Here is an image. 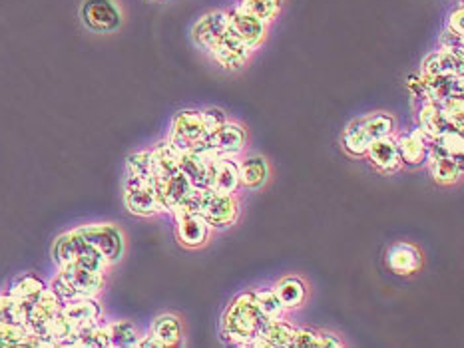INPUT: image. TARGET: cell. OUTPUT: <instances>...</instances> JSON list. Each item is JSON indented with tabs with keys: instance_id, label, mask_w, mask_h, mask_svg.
<instances>
[{
	"instance_id": "24",
	"label": "cell",
	"mask_w": 464,
	"mask_h": 348,
	"mask_svg": "<svg viewBox=\"0 0 464 348\" xmlns=\"http://www.w3.org/2000/svg\"><path fill=\"white\" fill-rule=\"evenodd\" d=\"M171 134L184 137L191 144L206 137L208 134L204 129V122H201V112H196V109H181V112L176 114L174 124H171Z\"/></svg>"
},
{
	"instance_id": "17",
	"label": "cell",
	"mask_w": 464,
	"mask_h": 348,
	"mask_svg": "<svg viewBox=\"0 0 464 348\" xmlns=\"http://www.w3.org/2000/svg\"><path fill=\"white\" fill-rule=\"evenodd\" d=\"M179 241L188 247H201L209 237V225L199 213H179L176 215Z\"/></svg>"
},
{
	"instance_id": "32",
	"label": "cell",
	"mask_w": 464,
	"mask_h": 348,
	"mask_svg": "<svg viewBox=\"0 0 464 348\" xmlns=\"http://www.w3.org/2000/svg\"><path fill=\"white\" fill-rule=\"evenodd\" d=\"M152 334L161 346H174L181 338V326L174 315H160L152 324Z\"/></svg>"
},
{
	"instance_id": "7",
	"label": "cell",
	"mask_w": 464,
	"mask_h": 348,
	"mask_svg": "<svg viewBox=\"0 0 464 348\" xmlns=\"http://www.w3.org/2000/svg\"><path fill=\"white\" fill-rule=\"evenodd\" d=\"M124 199H126L128 212L138 217H152L156 213L164 212L158 202L154 182H150V179L128 177Z\"/></svg>"
},
{
	"instance_id": "26",
	"label": "cell",
	"mask_w": 464,
	"mask_h": 348,
	"mask_svg": "<svg viewBox=\"0 0 464 348\" xmlns=\"http://www.w3.org/2000/svg\"><path fill=\"white\" fill-rule=\"evenodd\" d=\"M178 165H179V172L184 174L189 183L194 187H208V174H209V167L208 164L201 159L194 149H189V152L184 154H178Z\"/></svg>"
},
{
	"instance_id": "16",
	"label": "cell",
	"mask_w": 464,
	"mask_h": 348,
	"mask_svg": "<svg viewBox=\"0 0 464 348\" xmlns=\"http://www.w3.org/2000/svg\"><path fill=\"white\" fill-rule=\"evenodd\" d=\"M371 162L375 164L381 172H397V169L402 165V159H401V154H399V146L395 139H391V136H385L381 139H375L365 152Z\"/></svg>"
},
{
	"instance_id": "30",
	"label": "cell",
	"mask_w": 464,
	"mask_h": 348,
	"mask_svg": "<svg viewBox=\"0 0 464 348\" xmlns=\"http://www.w3.org/2000/svg\"><path fill=\"white\" fill-rule=\"evenodd\" d=\"M267 164L264 157H249L239 164V185L259 187L267 179Z\"/></svg>"
},
{
	"instance_id": "21",
	"label": "cell",
	"mask_w": 464,
	"mask_h": 348,
	"mask_svg": "<svg viewBox=\"0 0 464 348\" xmlns=\"http://www.w3.org/2000/svg\"><path fill=\"white\" fill-rule=\"evenodd\" d=\"M150 154H152L154 183L168 182L171 175H176L179 172L178 152L168 142L158 144L154 149H150Z\"/></svg>"
},
{
	"instance_id": "45",
	"label": "cell",
	"mask_w": 464,
	"mask_h": 348,
	"mask_svg": "<svg viewBox=\"0 0 464 348\" xmlns=\"http://www.w3.org/2000/svg\"><path fill=\"white\" fill-rule=\"evenodd\" d=\"M136 346H140V348H164L152 333H150L146 338H142V341H138Z\"/></svg>"
},
{
	"instance_id": "36",
	"label": "cell",
	"mask_w": 464,
	"mask_h": 348,
	"mask_svg": "<svg viewBox=\"0 0 464 348\" xmlns=\"http://www.w3.org/2000/svg\"><path fill=\"white\" fill-rule=\"evenodd\" d=\"M0 324H24L23 308L8 293L0 295Z\"/></svg>"
},
{
	"instance_id": "14",
	"label": "cell",
	"mask_w": 464,
	"mask_h": 348,
	"mask_svg": "<svg viewBox=\"0 0 464 348\" xmlns=\"http://www.w3.org/2000/svg\"><path fill=\"white\" fill-rule=\"evenodd\" d=\"M422 84H425V96L429 102L442 104L449 98L462 96V76H427L420 74Z\"/></svg>"
},
{
	"instance_id": "22",
	"label": "cell",
	"mask_w": 464,
	"mask_h": 348,
	"mask_svg": "<svg viewBox=\"0 0 464 348\" xmlns=\"http://www.w3.org/2000/svg\"><path fill=\"white\" fill-rule=\"evenodd\" d=\"M419 122H420V129L425 132L429 137H437L442 136L447 132H455V126H452L447 116L442 114V109L439 104L435 102H429L425 99V104L420 108V114H419ZM460 132V129H459Z\"/></svg>"
},
{
	"instance_id": "27",
	"label": "cell",
	"mask_w": 464,
	"mask_h": 348,
	"mask_svg": "<svg viewBox=\"0 0 464 348\" xmlns=\"http://www.w3.org/2000/svg\"><path fill=\"white\" fill-rule=\"evenodd\" d=\"M74 346H80V348H108L110 346L108 323H102V318H100V321L78 326Z\"/></svg>"
},
{
	"instance_id": "1",
	"label": "cell",
	"mask_w": 464,
	"mask_h": 348,
	"mask_svg": "<svg viewBox=\"0 0 464 348\" xmlns=\"http://www.w3.org/2000/svg\"><path fill=\"white\" fill-rule=\"evenodd\" d=\"M267 321L269 318L261 313L254 293H244L226 311L224 334L229 336V341L236 344L254 346Z\"/></svg>"
},
{
	"instance_id": "41",
	"label": "cell",
	"mask_w": 464,
	"mask_h": 348,
	"mask_svg": "<svg viewBox=\"0 0 464 348\" xmlns=\"http://www.w3.org/2000/svg\"><path fill=\"white\" fill-rule=\"evenodd\" d=\"M295 348H323L321 333L309 331V328H297V336L294 341Z\"/></svg>"
},
{
	"instance_id": "43",
	"label": "cell",
	"mask_w": 464,
	"mask_h": 348,
	"mask_svg": "<svg viewBox=\"0 0 464 348\" xmlns=\"http://www.w3.org/2000/svg\"><path fill=\"white\" fill-rule=\"evenodd\" d=\"M449 30H452L455 34H464V10L459 8L455 13L450 14V23H449Z\"/></svg>"
},
{
	"instance_id": "23",
	"label": "cell",
	"mask_w": 464,
	"mask_h": 348,
	"mask_svg": "<svg viewBox=\"0 0 464 348\" xmlns=\"http://www.w3.org/2000/svg\"><path fill=\"white\" fill-rule=\"evenodd\" d=\"M422 74H427V76H447V74L462 76V54L440 48L439 52L430 54L427 58Z\"/></svg>"
},
{
	"instance_id": "34",
	"label": "cell",
	"mask_w": 464,
	"mask_h": 348,
	"mask_svg": "<svg viewBox=\"0 0 464 348\" xmlns=\"http://www.w3.org/2000/svg\"><path fill=\"white\" fill-rule=\"evenodd\" d=\"M128 169V177H136V179H150L154 182V167H152V154L150 152H138L128 157L126 162Z\"/></svg>"
},
{
	"instance_id": "11",
	"label": "cell",
	"mask_w": 464,
	"mask_h": 348,
	"mask_svg": "<svg viewBox=\"0 0 464 348\" xmlns=\"http://www.w3.org/2000/svg\"><path fill=\"white\" fill-rule=\"evenodd\" d=\"M246 129L237 124H224L214 134L206 136L208 146L214 149L219 157H236L246 146Z\"/></svg>"
},
{
	"instance_id": "39",
	"label": "cell",
	"mask_w": 464,
	"mask_h": 348,
	"mask_svg": "<svg viewBox=\"0 0 464 348\" xmlns=\"http://www.w3.org/2000/svg\"><path fill=\"white\" fill-rule=\"evenodd\" d=\"M439 106L442 109V114L447 116L449 122L462 132V126H464V102H462V96L449 98V99H445V102L439 104Z\"/></svg>"
},
{
	"instance_id": "18",
	"label": "cell",
	"mask_w": 464,
	"mask_h": 348,
	"mask_svg": "<svg viewBox=\"0 0 464 348\" xmlns=\"http://www.w3.org/2000/svg\"><path fill=\"white\" fill-rule=\"evenodd\" d=\"M387 263H389L392 273L412 275L420 268L422 255L417 247H412L409 243H397L389 249Z\"/></svg>"
},
{
	"instance_id": "25",
	"label": "cell",
	"mask_w": 464,
	"mask_h": 348,
	"mask_svg": "<svg viewBox=\"0 0 464 348\" xmlns=\"http://www.w3.org/2000/svg\"><path fill=\"white\" fill-rule=\"evenodd\" d=\"M44 288H46V285H44L43 278H38L36 275L28 273V275H23V277H16L6 293L10 296H14L23 306H28V305H33L36 298L44 293Z\"/></svg>"
},
{
	"instance_id": "19",
	"label": "cell",
	"mask_w": 464,
	"mask_h": 348,
	"mask_svg": "<svg viewBox=\"0 0 464 348\" xmlns=\"http://www.w3.org/2000/svg\"><path fill=\"white\" fill-rule=\"evenodd\" d=\"M397 146L402 164L417 165L429 155V136L420 127L412 129L407 136H401L397 139Z\"/></svg>"
},
{
	"instance_id": "20",
	"label": "cell",
	"mask_w": 464,
	"mask_h": 348,
	"mask_svg": "<svg viewBox=\"0 0 464 348\" xmlns=\"http://www.w3.org/2000/svg\"><path fill=\"white\" fill-rule=\"evenodd\" d=\"M63 313L76 326H82L102 318V305L96 301V296H80V298H74V301L64 303Z\"/></svg>"
},
{
	"instance_id": "29",
	"label": "cell",
	"mask_w": 464,
	"mask_h": 348,
	"mask_svg": "<svg viewBox=\"0 0 464 348\" xmlns=\"http://www.w3.org/2000/svg\"><path fill=\"white\" fill-rule=\"evenodd\" d=\"M430 175L439 183H455L462 175V157H430Z\"/></svg>"
},
{
	"instance_id": "4",
	"label": "cell",
	"mask_w": 464,
	"mask_h": 348,
	"mask_svg": "<svg viewBox=\"0 0 464 348\" xmlns=\"http://www.w3.org/2000/svg\"><path fill=\"white\" fill-rule=\"evenodd\" d=\"M392 127H395V122H392V118L387 114L361 118L345 129L343 144H345V149L353 155H362L375 139L391 136Z\"/></svg>"
},
{
	"instance_id": "31",
	"label": "cell",
	"mask_w": 464,
	"mask_h": 348,
	"mask_svg": "<svg viewBox=\"0 0 464 348\" xmlns=\"http://www.w3.org/2000/svg\"><path fill=\"white\" fill-rule=\"evenodd\" d=\"M274 291L285 308H297L305 301V285L295 277H287L284 281H279Z\"/></svg>"
},
{
	"instance_id": "28",
	"label": "cell",
	"mask_w": 464,
	"mask_h": 348,
	"mask_svg": "<svg viewBox=\"0 0 464 348\" xmlns=\"http://www.w3.org/2000/svg\"><path fill=\"white\" fill-rule=\"evenodd\" d=\"M462 132L455 129V132H447L437 137H429V157H462Z\"/></svg>"
},
{
	"instance_id": "38",
	"label": "cell",
	"mask_w": 464,
	"mask_h": 348,
	"mask_svg": "<svg viewBox=\"0 0 464 348\" xmlns=\"http://www.w3.org/2000/svg\"><path fill=\"white\" fill-rule=\"evenodd\" d=\"M28 328L24 324H0V348L23 346Z\"/></svg>"
},
{
	"instance_id": "15",
	"label": "cell",
	"mask_w": 464,
	"mask_h": 348,
	"mask_svg": "<svg viewBox=\"0 0 464 348\" xmlns=\"http://www.w3.org/2000/svg\"><path fill=\"white\" fill-rule=\"evenodd\" d=\"M297 336V328L294 324L285 323L284 318H271L266 323L264 331H261L259 338L254 343V346H267V348H287L294 346V341Z\"/></svg>"
},
{
	"instance_id": "42",
	"label": "cell",
	"mask_w": 464,
	"mask_h": 348,
	"mask_svg": "<svg viewBox=\"0 0 464 348\" xmlns=\"http://www.w3.org/2000/svg\"><path fill=\"white\" fill-rule=\"evenodd\" d=\"M440 44L445 50H452V52L462 54V36L455 34L452 30H447L445 36L440 38Z\"/></svg>"
},
{
	"instance_id": "35",
	"label": "cell",
	"mask_w": 464,
	"mask_h": 348,
	"mask_svg": "<svg viewBox=\"0 0 464 348\" xmlns=\"http://www.w3.org/2000/svg\"><path fill=\"white\" fill-rule=\"evenodd\" d=\"M239 6H244L251 14L264 20V23H271L279 14L281 0H241Z\"/></svg>"
},
{
	"instance_id": "3",
	"label": "cell",
	"mask_w": 464,
	"mask_h": 348,
	"mask_svg": "<svg viewBox=\"0 0 464 348\" xmlns=\"http://www.w3.org/2000/svg\"><path fill=\"white\" fill-rule=\"evenodd\" d=\"M53 255L58 267L78 265L96 273H104L110 267L108 259L100 253L94 245H90L86 239L76 231V229L56 239Z\"/></svg>"
},
{
	"instance_id": "37",
	"label": "cell",
	"mask_w": 464,
	"mask_h": 348,
	"mask_svg": "<svg viewBox=\"0 0 464 348\" xmlns=\"http://www.w3.org/2000/svg\"><path fill=\"white\" fill-rule=\"evenodd\" d=\"M254 296H256L257 306L261 308V313H264L269 318V321H271V318L284 316L285 306H284V303L279 301V296H277L276 291H257V293H254Z\"/></svg>"
},
{
	"instance_id": "44",
	"label": "cell",
	"mask_w": 464,
	"mask_h": 348,
	"mask_svg": "<svg viewBox=\"0 0 464 348\" xmlns=\"http://www.w3.org/2000/svg\"><path fill=\"white\" fill-rule=\"evenodd\" d=\"M321 344H323V348H325V346H333V348L343 346L339 338L335 334H331V333H321Z\"/></svg>"
},
{
	"instance_id": "9",
	"label": "cell",
	"mask_w": 464,
	"mask_h": 348,
	"mask_svg": "<svg viewBox=\"0 0 464 348\" xmlns=\"http://www.w3.org/2000/svg\"><path fill=\"white\" fill-rule=\"evenodd\" d=\"M82 18L90 28L98 30V33H110L122 23L120 10L112 0H86L82 6Z\"/></svg>"
},
{
	"instance_id": "12",
	"label": "cell",
	"mask_w": 464,
	"mask_h": 348,
	"mask_svg": "<svg viewBox=\"0 0 464 348\" xmlns=\"http://www.w3.org/2000/svg\"><path fill=\"white\" fill-rule=\"evenodd\" d=\"M208 187L219 193H236L239 187V164L234 157H218L209 165Z\"/></svg>"
},
{
	"instance_id": "6",
	"label": "cell",
	"mask_w": 464,
	"mask_h": 348,
	"mask_svg": "<svg viewBox=\"0 0 464 348\" xmlns=\"http://www.w3.org/2000/svg\"><path fill=\"white\" fill-rule=\"evenodd\" d=\"M90 245H94L100 253H102L110 265L118 263L124 255V237L120 229L108 223H96V225H84L76 229Z\"/></svg>"
},
{
	"instance_id": "8",
	"label": "cell",
	"mask_w": 464,
	"mask_h": 348,
	"mask_svg": "<svg viewBox=\"0 0 464 348\" xmlns=\"http://www.w3.org/2000/svg\"><path fill=\"white\" fill-rule=\"evenodd\" d=\"M227 20H229V26H227L229 33L237 36L239 40H244L251 50L264 42L267 23H264V20L257 18L256 14H251L244 6H236L231 10L227 14Z\"/></svg>"
},
{
	"instance_id": "33",
	"label": "cell",
	"mask_w": 464,
	"mask_h": 348,
	"mask_svg": "<svg viewBox=\"0 0 464 348\" xmlns=\"http://www.w3.org/2000/svg\"><path fill=\"white\" fill-rule=\"evenodd\" d=\"M108 336H110V346H120V348L136 346L140 341L138 328L130 321L108 323Z\"/></svg>"
},
{
	"instance_id": "10",
	"label": "cell",
	"mask_w": 464,
	"mask_h": 348,
	"mask_svg": "<svg viewBox=\"0 0 464 348\" xmlns=\"http://www.w3.org/2000/svg\"><path fill=\"white\" fill-rule=\"evenodd\" d=\"M209 52L216 58V62L219 66H224L226 70H237L241 66H246L251 54V48L244 42V40H239L227 30L224 38H221L219 42L209 50Z\"/></svg>"
},
{
	"instance_id": "40",
	"label": "cell",
	"mask_w": 464,
	"mask_h": 348,
	"mask_svg": "<svg viewBox=\"0 0 464 348\" xmlns=\"http://www.w3.org/2000/svg\"><path fill=\"white\" fill-rule=\"evenodd\" d=\"M201 122H204V129L206 134H214L216 129H219L224 124H227L229 119L224 114V109L219 108H208L201 112Z\"/></svg>"
},
{
	"instance_id": "2",
	"label": "cell",
	"mask_w": 464,
	"mask_h": 348,
	"mask_svg": "<svg viewBox=\"0 0 464 348\" xmlns=\"http://www.w3.org/2000/svg\"><path fill=\"white\" fill-rule=\"evenodd\" d=\"M48 288L63 303H70L80 296H98L104 288V273L88 271L78 265H64L60 267Z\"/></svg>"
},
{
	"instance_id": "5",
	"label": "cell",
	"mask_w": 464,
	"mask_h": 348,
	"mask_svg": "<svg viewBox=\"0 0 464 348\" xmlns=\"http://www.w3.org/2000/svg\"><path fill=\"white\" fill-rule=\"evenodd\" d=\"M237 202L234 193H219L214 189H201L198 213L206 219L209 227H227L237 219Z\"/></svg>"
},
{
	"instance_id": "13",
	"label": "cell",
	"mask_w": 464,
	"mask_h": 348,
	"mask_svg": "<svg viewBox=\"0 0 464 348\" xmlns=\"http://www.w3.org/2000/svg\"><path fill=\"white\" fill-rule=\"evenodd\" d=\"M227 13L216 10V13H209L198 20V24L194 26V40L199 48H204L209 52V50L224 38V34L227 33Z\"/></svg>"
}]
</instances>
